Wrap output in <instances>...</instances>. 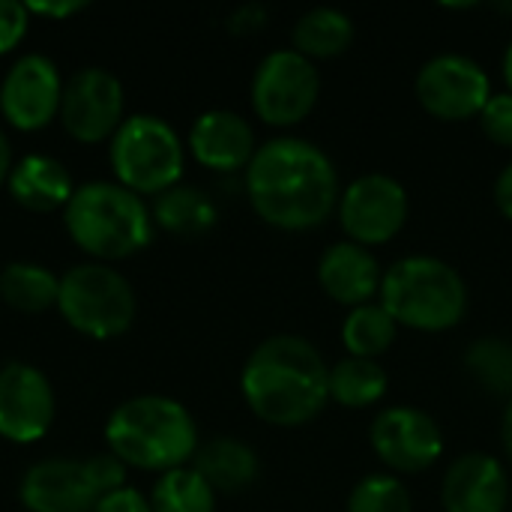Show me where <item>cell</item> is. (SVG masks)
Wrapping results in <instances>:
<instances>
[{"instance_id": "1", "label": "cell", "mask_w": 512, "mask_h": 512, "mask_svg": "<svg viewBox=\"0 0 512 512\" xmlns=\"http://www.w3.org/2000/svg\"><path fill=\"white\" fill-rule=\"evenodd\" d=\"M246 195L261 222L279 231H312L339 207V171L312 141L282 135L258 144L246 165Z\"/></svg>"}, {"instance_id": "20", "label": "cell", "mask_w": 512, "mask_h": 512, "mask_svg": "<svg viewBox=\"0 0 512 512\" xmlns=\"http://www.w3.org/2000/svg\"><path fill=\"white\" fill-rule=\"evenodd\" d=\"M192 468L210 483V489L219 492H243L258 477V453L237 438H213L198 447Z\"/></svg>"}, {"instance_id": "28", "label": "cell", "mask_w": 512, "mask_h": 512, "mask_svg": "<svg viewBox=\"0 0 512 512\" xmlns=\"http://www.w3.org/2000/svg\"><path fill=\"white\" fill-rule=\"evenodd\" d=\"M468 372L495 396H512V345L504 339H480L465 351Z\"/></svg>"}, {"instance_id": "8", "label": "cell", "mask_w": 512, "mask_h": 512, "mask_svg": "<svg viewBox=\"0 0 512 512\" xmlns=\"http://www.w3.org/2000/svg\"><path fill=\"white\" fill-rule=\"evenodd\" d=\"M321 96V72L318 66L297 54L294 48H276L252 72L249 99L258 120L267 126H297L303 123Z\"/></svg>"}, {"instance_id": "15", "label": "cell", "mask_w": 512, "mask_h": 512, "mask_svg": "<svg viewBox=\"0 0 512 512\" xmlns=\"http://www.w3.org/2000/svg\"><path fill=\"white\" fill-rule=\"evenodd\" d=\"M510 474L489 453H465L450 462L441 480L444 512H507Z\"/></svg>"}, {"instance_id": "22", "label": "cell", "mask_w": 512, "mask_h": 512, "mask_svg": "<svg viewBox=\"0 0 512 512\" xmlns=\"http://www.w3.org/2000/svg\"><path fill=\"white\" fill-rule=\"evenodd\" d=\"M153 225L174 237H201L216 225V204L204 189L177 183L168 192L156 195Z\"/></svg>"}, {"instance_id": "30", "label": "cell", "mask_w": 512, "mask_h": 512, "mask_svg": "<svg viewBox=\"0 0 512 512\" xmlns=\"http://www.w3.org/2000/svg\"><path fill=\"white\" fill-rule=\"evenodd\" d=\"M84 474H87V480H90V486H93V492L99 498L126 486V465L111 450L84 459Z\"/></svg>"}, {"instance_id": "2", "label": "cell", "mask_w": 512, "mask_h": 512, "mask_svg": "<svg viewBox=\"0 0 512 512\" xmlns=\"http://www.w3.org/2000/svg\"><path fill=\"white\" fill-rule=\"evenodd\" d=\"M240 393L261 423L297 429L327 408L330 366L309 339L279 333L246 357Z\"/></svg>"}, {"instance_id": "7", "label": "cell", "mask_w": 512, "mask_h": 512, "mask_svg": "<svg viewBox=\"0 0 512 512\" xmlns=\"http://www.w3.org/2000/svg\"><path fill=\"white\" fill-rule=\"evenodd\" d=\"M57 312L63 321L90 339H117L135 324L138 300L129 279L111 264H75L60 276Z\"/></svg>"}, {"instance_id": "27", "label": "cell", "mask_w": 512, "mask_h": 512, "mask_svg": "<svg viewBox=\"0 0 512 512\" xmlns=\"http://www.w3.org/2000/svg\"><path fill=\"white\" fill-rule=\"evenodd\" d=\"M345 512H414V498L396 474H366L354 483Z\"/></svg>"}, {"instance_id": "39", "label": "cell", "mask_w": 512, "mask_h": 512, "mask_svg": "<svg viewBox=\"0 0 512 512\" xmlns=\"http://www.w3.org/2000/svg\"><path fill=\"white\" fill-rule=\"evenodd\" d=\"M504 9H507V12H512V6H504Z\"/></svg>"}, {"instance_id": "16", "label": "cell", "mask_w": 512, "mask_h": 512, "mask_svg": "<svg viewBox=\"0 0 512 512\" xmlns=\"http://www.w3.org/2000/svg\"><path fill=\"white\" fill-rule=\"evenodd\" d=\"M258 144L249 120L231 108H210L195 117L189 129V153L210 171H246Z\"/></svg>"}, {"instance_id": "3", "label": "cell", "mask_w": 512, "mask_h": 512, "mask_svg": "<svg viewBox=\"0 0 512 512\" xmlns=\"http://www.w3.org/2000/svg\"><path fill=\"white\" fill-rule=\"evenodd\" d=\"M105 441L126 468L156 474L192 465L201 447L189 408L171 396L153 393L120 402L105 423Z\"/></svg>"}, {"instance_id": "26", "label": "cell", "mask_w": 512, "mask_h": 512, "mask_svg": "<svg viewBox=\"0 0 512 512\" xmlns=\"http://www.w3.org/2000/svg\"><path fill=\"white\" fill-rule=\"evenodd\" d=\"M150 507L153 512H216V492L192 465H186L159 474L150 492Z\"/></svg>"}, {"instance_id": "32", "label": "cell", "mask_w": 512, "mask_h": 512, "mask_svg": "<svg viewBox=\"0 0 512 512\" xmlns=\"http://www.w3.org/2000/svg\"><path fill=\"white\" fill-rule=\"evenodd\" d=\"M93 512H153V507H150V498H144L138 489L123 486L111 495H102Z\"/></svg>"}, {"instance_id": "34", "label": "cell", "mask_w": 512, "mask_h": 512, "mask_svg": "<svg viewBox=\"0 0 512 512\" xmlns=\"http://www.w3.org/2000/svg\"><path fill=\"white\" fill-rule=\"evenodd\" d=\"M264 18H267V9L252 3V6H240L234 15H231V30L237 33H252L258 27H264Z\"/></svg>"}, {"instance_id": "14", "label": "cell", "mask_w": 512, "mask_h": 512, "mask_svg": "<svg viewBox=\"0 0 512 512\" xmlns=\"http://www.w3.org/2000/svg\"><path fill=\"white\" fill-rule=\"evenodd\" d=\"M57 399L42 369L12 360L0 369V438L12 444H36L54 423Z\"/></svg>"}, {"instance_id": "11", "label": "cell", "mask_w": 512, "mask_h": 512, "mask_svg": "<svg viewBox=\"0 0 512 512\" xmlns=\"http://www.w3.org/2000/svg\"><path fill=\"white\" fill-rule=\"evenodd\" d=\"M369 447L387 474H423L444 456V432L423 408L393 405L375 414Z\"/></svg>"}, {"instance_id": "33", "label": "cell", "mask_w": 512, "mask_h": 512, "mask_svg": "<svg viewBox=\"0 0 512 512\" xmlns=\"http://www.w3.org/2000/svg\"><path fill=\"white\" fill-rule=\"evenodd\" d=\"M24 6H27L30 15H45V18H54V21L69 18V15H75V12L87 9L84 0H57V3L45 0V3H24Z\"/></svg>"}, {"instance_id": "25", "label": "cell", "mask_w": 512, "mask_h": 512, "mask_svg": "<svg viewBox=\"0 0 512 512\" xmlns=\"http://www.w3.org/2000/svg\"><path fill=\"white\" fill-rule=\"evenodd\" d=\"M396 336H399V324L384 312V306L378 300L348 309V315L342 321V345H345L348 357L378 360L381 354H387L396 345Z\"/></svg>"}, {"instance_id": "35", "label": "cell", "mask_w": 512, "mask_h": 512, "mask_svg": "<svg viewBox=\"0 0 512 512\" xmlns=\"http://www.w3.org/2000/svg\"><path fill=\"white\" fill-rule=\"evenodd\" d=\"M495 207L501 210L504 219L512 222V162H507L495 180Z\"/></svg>"}, {"instance_id": "18", "label": "cell", "mask_w": 512, "mask_h": 512, "mask_svg": "<svg viewBox=\"0 0 512 512\" xmlns=\"http://www.w3.org/2000/svg\"><path fill=\"white\" fill-rule=\"evenodd\" d=\"M381 279H384V270L375 252L360 243L339 240L327 246L318 258V285L339 306L357 309V306L375 303L381 291Z\"/></svg>"}, {"instance_id": "37", "label": "cell", "mask_w": 512, "mask_h": 512, "mask_svg": "<svg viewBox=\"0 0 512 512\" xmlns=\"http://www.w3.org/2000/svg\"><path fill=\"white\" fill-rule=\"evenodd\" d=\"M501 444H504V453L512 465V396L507 399V408H504V417H501Z\"/></svg>"}, {"instance_id": "9", "label": "cell", "mask_w": 512, "mask_h": 512, "mask_svg": "<svg viewBox=\"0 0 512 512\" xmlns=\"http://www.w3.org/2000/svg\"><path fill=\"white\" fill-rule=\"evenodd\" d=\"M414 93L426 114L444 123H459L480 117L492 99V78L474 57L444 51L420 66Z\"/></svg>"}, {"instance_id": "6", "label": "cell", "mask_w": 512, "mask_h": 512, "mask_svg": "<svg viewBox=\"0 0 512 512\" xmlns=\"http://www.w3.org/2000/svg\"><path fill=\"white\" fill-rule=\"evenodd\" d=\"M117 183L135 195H162L180 183L186 144L177 129L156 114H132L120 123L108 144Z\"/></svg>"}, {"instance_id": "21", "label": "cell", "mask_w": 512, "mask_h": 512, "mask_svg": "<svg viewBox=\"0 0 512 512\" xmlns=\"http://www.w3.org/2000/svg\"><path fill=\"white\" fill-rule=\"evenodd\" d=\"M354 42V21L348 12L333 6H315L303 12L291 30V48L312 63L345 54Z\"/></svg>"}, {"instance_id": "38", "label": "cell", "mask_w": 512, "mask_h": 512, "mask_svg": "<svg viewBox=\"0 0 512 512\" xmlns=\"http://www.w3.org/2000/svg\"><path fill=\"white\" fill-rule=\"evenodd\" d=\"M501 72H504V81H507V90L512 93V42L504 51V63H501Z\"/></svg>"}, {"instance_id": "23", "label": "cell", "mask_w": 512, "mask_h": 512, "mask_svg": "<svg viewBox=\"0 0 512 512\" xmlns=\"http://www.w3.org/2000/svg\"><path fill=\"white\" fill-rule=\"evenodd\" d=\"M0 297L21 315H42L57 306L60 276L36 261H12L0 270Z\"/></svg>"}, {"instance_id": "4", "label": "cell", "mask_w": 512, "mask_h": 512, "mask_svg": "<svg viewBox=\"0 0 512 512\" xmlns=\"http://www.w3.org/2000/svg\"><path fill=\"white\" fill-rule=\"evenodd\" d=\"M63 222L69 237L93 261H120L141 252L153 240V210L141 195L117 180H93L75 186Z\"/></svg>"}, {"instance_id": "24", "label": "cell", "mask_w": 512, "mask_h": 512, "mask_svg": "<svg viewBox=\"0 0 512 512\" xmlns=\"http://www.w3.org/2000/svg\"><path fill=\"white\" fill-rule=\"evenodd\" d=\"M390 378L387 369L378 360H360V357H345L330 366V402L363 411L378 405L387 396Z\"/></svg>"}, {"instance_id": "10", "label": "cell", "mask_w": 512, "mask_h": 512, "mask_svg": "<svg viewBox=\"0 0 512 512\" xmlns=\"http://www.w3.org/2000/svg\"><path fill=\"white\" fill-rule=\"evenodd\" d=\"M411 198L408 189L381 171L363 174L351 180L339 195V225L351 243H360L366 249L390 243L408 222Z\"/></svg>"}, {"instance_id": "36", "label": "cell", "mask_w": 512, "mask_h": 512, "mask_svg": "<svg viewBox=\"0 0 512 512\" xmlns=\"http://www.w3.org/2000/svg\"><path fill=\"white\" fill-rule=\"evenodd\" d=\"M12 144H9V138H6V132L0 129V186L9 180V171H12Z\"/></svg>"}, {"instance_id": "13", "label": "cell", "mask_w": 512, "mask_h": 512, "mask_svg": "<svg viewBox=\"0 0 512 512\" xmlns=\"http://www.w3.org/2000/svg\"><path fill=\"white\" fill-rule=\"evenodd\" d=\"M63 78L51 57L21 54L0 81V114L18 132H39L60 114Z\"/></svg>"}, {"instance_id": "31", "label": "cell", "mask_w": 512, "mask_h": 512, "mask_svg": "<svg viewBox=\"0 0 512 512\" xmlns=\"http://www.w3.org/2000/svg\"><path fill=\"white\" fill-rule=\"evenodd\" d=\"M30 12L18 0H0V57L9 54L27 33Z\"/></svg>"}, {"instance_id": "29", "label": "cell", "mask_w": 512, "mask_h": 512, "mask_svg": "<svg viewBox=\"0 0 512 512\" xmlns=\"http://www.w3.org/2000/svg\"><path fill=\"white\" fill-rule=\"evenodd\" d=\"M480 129L486 132V138L498 147L512 150V93H492V99L486 102V108L480 111Z\"/></svg>"}, {"instance_id": "17", "label": "cell", "mask_w": 512, "mask_h": 512, "mask_svg": "<svg viewBox=\"0 0 512 512\" xmlns=\"http://www.w3.org/2000/svg\"><path fill=\"white\" fill-rule=\"evenodd\" d=\"M18 495L30 512H93L99 501L84 474V462L75 459H42L30 465Z\"/></svg>"}, {"instance_id": "5", "label": "cell", "mask_w": 512, "mask_h": 512, "mask_svg": "<svg viewBox=\"0 0 512 512\" xmlns=\"http://www.w3.org/2000/svg\"><path fill=\"white\" fill-rule=\"evenodd\" d=\"M378 303L399 327L444 333L462 324L468 312V285L444 258L405 255L384 270Z\"/></svg>"}, {"instance_id": "19", "label": "cell", "mask_w": 512, "mask_h": 512, "mask_svg": "<svg viewBox=\"0 0 512 512\" xmlns=\"http://www.w3.org/2000/svg\"><path fill=\"white\" fill-rule=\"evenodd\" d=\"M9 195L15 204H21L30 213H54L66 210L75 183L66 165L45 153H27L21 156L9 171Z\"/></svg>"}, {"instance_id": "12", "label": "cell", "mask_w": 512, "mask_h": 512, "mask_svg": "<svg viewBox=\"0 0 512 512\" xmlns=\"http://www.w3.org/2000/svg\"><path fill=\"white\" fill-rule=\"evenodd\" d=\"M123 84L102 66H84L69 75L60 99V123L78 144L111 141L123 117Z\"/></svg>"}]
</instances>
